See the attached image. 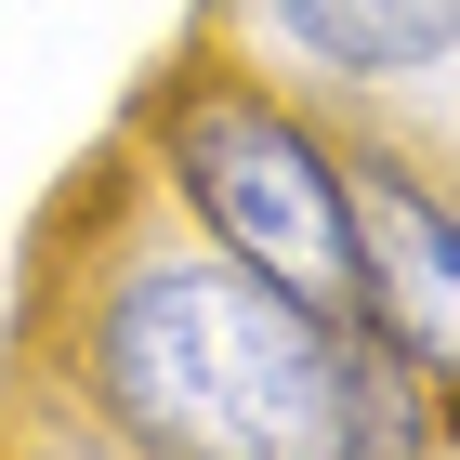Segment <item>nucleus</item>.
Returning a JSON list of instances; mask_svg holds the SVG:
<instances>
[{
	"label": "nucleus",
	"mask_w": 460,
	"mask_h": 460,
	"mask_svg": "<svg viewBox=\"0 0 460 460\" xmlns=\"http://www.w3.org/2000/svg\"><path fill=\"white\" fill-rule=\"evenodd\" d=\"M27 382L66 394L79 447L132 460H394L447 447L355 316L277 289L158 198L132 158L53 198L27 289Z\"/></svg>",
	"instance_id": "f257e3e1"
},
{
	"label": "nucleus",
	"mask_w": 460,
	"mask_h": 460,
	"mask_svg": "<svg viewBox=\"0 0 460 460\" xmlns=\"http://www.w3.org/2000/svg\"><path fill=\"white\" fill-rule=\"evenodd\" d=\"M119 158H132L198 237H224L277 289L355 316V158H342V119H329L316 93L263 79L250 53H224V40L198 27L172 66L132 93Z\"/></svg>",
	"instance_id": "f03ea898"
},
{
	"label": "nucleus",
	"mask_w": 460,
	"mask_h": 460,
	"mask_svg": "<svg viewBox=\"0 0 460 460\" xmlns=\"http://www.w3.org/2000/svg\"><path fill=\"white\" fill-rule=\"evenodd\" d=\"M198 27L316 93L342 132H408L460 158V0H198Z\"/></svg>",
	"instance_id": "7ed1b4c3"
},
{
	"label": "nucleus",
	"mask_w": 460,
	"mask_h": 460,
	"mask_svg": "<svg viewBox=\"0 0 460 460\" xmlns=\"http://www.w3.org/2000/svg\"><path fill=\"white\" fill-rule=\"evenodd\" d=\"M355 158V329L460 447V158L408 132H342Z\"/></svg>",
	"instance_id": "20e7f679"
}]
</instances>
